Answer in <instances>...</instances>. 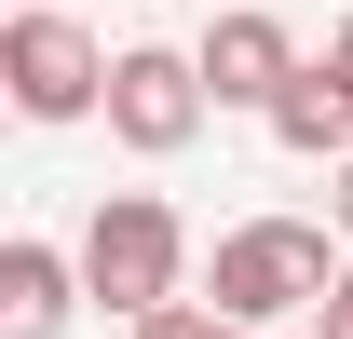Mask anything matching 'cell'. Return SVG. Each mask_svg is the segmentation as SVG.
I'll list each match as a JSON object with an SVG mask.
<instances>
[{"instance_id": "cell-1", "label": "cell", "mask_w": 353, "mask_h": 339, "mask_svg": "<svg viewBox=\"0 0 353 339\" xmlns=\"http://www.w3.org/2000/svg\"><path fill=\"white\" fill-rule=\"evenodd\" d=\"M353 258L312 231V217H245V231H218V258H204V312L245 339H272L285 312H326V285H340Z\"/></svg>"}, {"instance_id": "cell-2", "label": "cell", "mask_w": 353, "mask_h": 339, "mask_svg": "<svg viewBox=\"0 0 353 339\" xmlns=\"http://www.w3.org/2000/svg\"><path fill=\"white\" fill-rule=\"evenodd\" d=\"M82 298H109L123 326H150V312L190 298V231H176L163 190H109L82 217Z\"/></svg>"}, {"instance_id": "cell-3", "label": "cell", "mask_w": 353, "mask_h": 339, "mask_svg": "<svg viewBox=\"0 0 353 339\" xmlns=\"http://www.w3.org/2000/svg\"><path fill=\"white\" fill-rule=\"evenodd\" d=\"M109 68H123V54H95L82 14H14V28H0V82H14L28 123H95V109H109Z\"/></svg>"}, {"instance_id": "cell-4", "label": "cell", "mask_w": 353, "mask_h": 339, "mask_svg": "<svg viewBox=\"0 0 353 339\" xmlns=\"http://www.w3.org/2000/svg\"><path fill=\"white\" fill-rule=\"evenodd\" d=\"M204 109H218V95H204V68L176 41H136L123 68H109V136H123L136 163H176V150L204 136Z\"/></svg>"}, {"instance_id": "cell-5", "label": "cell", "mask_w": 353, "mask_h": 339, "mask_svg": "<svg viewBox=\"0 0 353 339\" xmlns=\"http://www.w3.org/2000/svg\"><path fill=\"white\" fill-rule=\"evenodd\" d=\"M190 68H204V95H218V109H285V82H299L312 54L285 41V14H259V0H245V14H218V28H204V41H190Z\"/></svg>"}, {"instance_id": "cell-6", "label": "cell", "mask_w": 353, "mask_h": 339, "mask_svg": "<svg viewBox=\"0 0 353 339\" xmlns=\"http://www.w3.org/2000/svg\"><path fill=\"white\" fill-rule=\"evenodd\" d=\"M68 298H82V258H54L41 231L0 245V339H54V326H68Z\"/></svg>"}, {"instance_id": "cell-7", "label": "cell", "mask_w": 353, "mask_h": 339, "mask_svg": "<svg viewBox=\"0 0 353 339\" xmlns=\"http://www.w3.org/2000/svg\"><path fill=\"white\" fill-rule=\"evenodd\" d=\"M272 150H299V163L340 176V163H353V82L299 68V82H285V109H272Z\"/></svg>"}, {"instance_id": "cell-8", "label": "cell", "mask_w": 353, "mask_h": 339, "mask_svg": "<svg viewBox=\"0 0 353 339\" xmlns=\"http://www.w3.org/2000/svg\"><path fill=\"white\" fill-rule=\"evenodd\" d=\"M136 339H231V326H218V312H204V298H176V312H150V326H136Z\"/></svg>"}, {"instance_id": "cell-9", "label": "cell", "mask_w": 353, "mask_h": 339, "mask_svg": "<svg viewBox=\"0 0 353 339\" xmlns=\"http://www.w3.org/2000/svg\"><path fill=\"white\" fill-rule=\"evenodd\" d=\"M312 339H353V271L326 285V312H312Z\"/></svg>"}, {"instance_id": "cell-10", "label": "cell", "mask_w": 353, "mask_h": 339, "mask_svg": "<svg viewBox=\"0 0 353 339\" xmlns=\"http://www.w3.org/2000/svg\"><path fill=\"white\" fill-rule=\"evenodd\" d=\"M326 217H340V245H353V163H340V176H326Z\"/></svg>"}, {"instance_id": "cell-11", "label": "cell", "mask_w": 353, "mask_h": 339, "mask_svg": "<svg viewBox=\"0 0 353 339\" xmlns=\"http://www.w3.org/2000/svg\"><path fill=\"white\" fill-rule=\"evenodd\" d=\"M326 82H353V14H340V41H326Z\"/></svg>"}, {"instance_id": "cell-12", "label": "cell", "mask_w": 353, "mask_h": 339, "mask_svg": "<svg viewBox=\"0 0 353 339\" xmlns=\"http://www.w3.org/2000/svg\"><path fill=\"white\" fill-rule=\"evenodd\" d=\"M14 14H54V0H14Z\"/></svg>"}, {"instance_id": "cell-13", "label": "cell", "mask_w": 353, "mask_h": 339, "mask_svg": "<svg viewBox=\"0 0 353 339\" xmlns=\"http://www.w3.org/2000/svg\"><path fill=\"white\" fill-rule=\"evenodd\" d=\"M218 14H245V0H218Z\"/></svg>"}, {"instance_id": "cell-14", "label": "cell", "mask_w": 353, "mask_h": 339, "mask_svg": "<svg viewBox=\"0 0 353 339\" xmlns=\"http://www.w3.org/2000/svg\"><path fill=\"white\" fill-rule=\"evenodd\" d=\"M231 339H245V326H231Z\"/></svg>"}]
</instances>
